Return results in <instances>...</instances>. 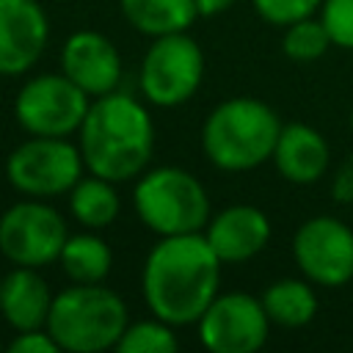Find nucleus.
<instances>
[{
	"label": "nucleus",
	"instance_id": "23",
	"mask_svg": "<svg viewBox=\"0 0 353 353\" xmlns=\"http://www.w3.org/2000/svg\"><path fill=\"white\" fill-rule=\"evenodd\" d=\"M320 3L323 0H254V8L268 25L287 28L298 19L314 17L320 11Z\"/></svg>",
	"mask_w": 353,
	"mask_h": 353
},
{
	"label": "nucleus",
	"instance_id": "21",
	"mask_svg": "<svg viewBox=\"0 0 353 353\" xmlns=\"http://www.w3.org/2000/svg\"><path fill=\"white\" fill-rule=\"evenodd\" d=\"M331 47H334V41H331V36H328V30H325V25H323V19L317 14L287 25L284 28V36H281V50L295 63L317 61Z\"/></svg>",
	"mask_w": 353,
	"mask_h": 353
},
{
	"label": "nucleus",
	"instance_id": "22",
	"mask_svg": "<svg viewBox=\"0 0 353 353\" xmlns=\"http://www.w3.org/2000/svg\"><path fill=\"white\" fill-rule=\"evenodd\" d=\"M179 347L176 328L160 317L135 320L124 328L116 350L119 353H174Z\"/></svg>",
	"mask_w": 353,
	"mask_h": 353
},
{
	"label": "nucleus",
	"instance_id": "1",
	"mask_svg": "<svg viewBox=\"0 0 353 353\" xmlns=\"http://www.w3.org/2000/svg\"><path fill=\"white\" fill-rule=\"evenodd\" d=\"M223 262L204 232L160 237L141 268V292L149 312L174 328L196 323L221 287Z\"/></svg>",
	"mask_w": 353,
	"mask_h": 353
},
{
	"label": "nucleus",
	"instance_id": "25",
	"mask_svg": "<svg viewBox=\"0 0 353 353\" xmlns=\"http://www.w3.org/2000/svg\"><path fill=\"white\" fill-rule=\"evenodd\" d=\"M14 353H58L61 347L50 336L47 328H33V331H17V336L8 342Z\"/></svg>",
	"mask_w": 353,
	"mask_h": 353
},
{
	"label": "nucleus",
	"instance_id": "11",
	"mask_svg": "<svg viewBox=\"0 0 353 353\" xmlns=\"http://www.w3.org/2000/svg\"><path fill=\"white\" fill-rule=\"evenodd\" d=\"M292 259L314 287H345L353 279V229L336 215L306 218L292 234Z\"/></svg>",
	"mask_w": 353,
	"mask_h": 353
},
{
	"label": "nucleus",
	"instance_id": "3",
	"mask_svg": "<svg viewBox=\"0 0 353 353\" xmlns=\"http://www.w3.org/2000/svg\"><path fill=\"white\" fill-rule=\"evenodd\" d=\"M281 132L279 113L254 97L218 102L201 124V152L221 171H251L273 157Z\"/></svg>",
	"mask_w": 353,
	"mask_h": 353
},
{
	"label": "nucleus",
	"instance_id": "2",
	"mask_svg": "<svg viewBox=\"0 0 353 353\" xmlns=\"http://www.w3.org/2000/svg\"><path fill=\"white\" fill-rule=\"evenodd\" d=\"M77 146L88 174L110 182L138 179L154 154V121L141 99L110 91L91 99L77 130Z\"/></svg>",
	"mask_w": 353,
	"mask_h": 353
},
{
	"label": "nucleus",
	"instance_id": "15",
	"mask_svg": "<svg viewBox=\"0 0 353 353\" xmlns=\"http://www.w3.org/2000/svg\"><path fill=\"white\" fill-rule=\"evenodd\" d=\"M270 160L287 182L314 185L328 171L331 149H328V141L323 138V132H317L312 124L290 121V124H281V132H279Z\"/></svg>",
	"mask_w": 353,
	"mask_h": 353
},
{
	"label": "nucleus",
	"instance_id": "10",
	"mask_svg": "<svg viewBox=\"0 0 353 353\" xmlns=\"http://www.w3.org/2000/svg\"><path fill=\"white\" fill-rule=\"evenodd\" d=\"M262 298L251 292H218L196 320L199 342L210 353H256L270 336Z\"/></svg>",
	"mask_w": 353,
	"mask_h": 353
},
{
	"label": "nucleus",
	"instance_id": "12",
	"mask_svg": "<svg viewBox=\"0 0 353 353\" xmlns=\"http://www.w3.org/2000/svg\"><path fill=\"white\" fill-rule=\"evenodd\" d=\"M47 41L50 19L36 0H0V77L28 74Z\"/></svg>",
	"mask_w": 353,
	"mask_h": 353
},
{
	"label": "nucleus",
	"instance_id": "27",
	"mask_svg": "<svg viewBox=\"0 0 353 353\" xmlns=\"http://www.w3.org/2000/svg\"><path fill=\"white\" fill-rule=\"evenodd\" d=\"M193 3H196L199 17H218V14L229 11L237 0H193Z\"/></svg>",
	"mask_w": 353,
	"mask_h": 353
},
{
	"label": "nucleus",
	"instance_id": "17",
	"mask_svg": "<svg viewBox=\"0 0 353 353\" xmlns=\"http://www.w3.org/2000/svg\"><path fill=\"white\" fill-rule=\"evenodd\" d=\"M127 25L149 39L190 30L199 11L193 0H119Z\"/></svg>",
	"mask_w": 353,
	"mask_h": 353
},
{
	"label": "nucleus",
	"instance_id": "19",
	"mask_svg": "<svg viewBox=\"0 0 353 353\" xmlns=\"http://www.w3.org/2000/svg\"><path fill=\"white\" fill-rule=\"evenodd\" d=\"M262 306L270 317L273 325L281 328H301L309 325L320 309L314 284L309 279H279L273 284H268V290L262 292Z\"/></svg>",
	"mask_w": 353,
	"mask_h": 353
},
{
	"label": "nucleus",
	"instance_id": "24",
	"mask_svg": "<svg viewBox=\"0 0 353 353\" xmlns=\"http://www.w3.org/2000/svg\"><path fill=\"white\" fill-rule=\"evenodd\" d=\"M317 14L334 47L353 50V0H323Z\"/></svg>",
	"mask_w": 353,
	"mask_h": 353
},
{
	"label": "nucleus",
	"instance_id": "14",
	"mask_svg": "<svg viewBox=\"0 0 353 353\" xmlns=\"http://www.w3.org/2000/svg\"><path fill=\"white\" fill-rule=\"evenodd\" d=\"M270 218L254 204H232L210 215L204 237L223 265L254 259L270 243Z\"/></svg>",
	"mask_w": 353,
	"mask_h": 353
},
{
	"label": "nucleus",
	"instance_id": "13",
	"mask_svg": "<svg viewBox=\"0 0 353 353\" xmlns=\"http://www.w3.org/2000/svg\"><path fill=\"white\" fill-rule=\"evenodd\" d=\"M61 72L91 99L105 97L121 83V55L99 30H77L61 47Z\"/></svg>",
	"mask_w": 353,
	"mask_h": 353
},
{
	"label": "nucleus",
	"instance_id": "29",
	"mask_svg": "<svg viewBox=\"0 0 353 353\" xmlns=\"http://www.w3.org/2000/svg\"><path fill=\"white\" fill-rule=\"evenodd\" d=\"M0 287H3V276H0Z\"/></svg>",
	"mask_w": 353,
	"mask_h": 353
},
{
	"label": "nucleus",
	"instance_id": "28",
	"mask_svg": "<svg viewBox=\"0 0 353 353\" xmlns=\"http://www.w3.org/2000/svg\"><path fill=\"white\" fill-rule=\"evenodd\" d=\"M350 130H353V116H350Z\"/></svg>",
	"mask_w": 353,
	"mask_h": 353
},
{
	"label": "nucleus",
	"instance_id": "20",
	"mask_svg": "<svg viewBox=\"0 0 353 353\" xmlns=\"http://www.w3.org/2000/svg\"><path fill=\"white\" fill-rule=\"evenodd\" d=\"M58 265L66 273V279L74 284H99L108 279L113 268V251L99 237V232L85 229L66 237Z\"/></svg>",
	"mask_w": 353,
	"mask_h": 353
},
{
	"label": "nucleus",
	"instance_id": "26",
	"mask_svg": "<svg viewBox=\"0 0 353 353\" xmlns=\"http://www.w3.org/2000/svg\"><path fill=\"white\" fill-rule=\"evenodd\" d=\"M331 199L336 204H353V152L339 163L331 176Z\"/></svg>",
	"mask_w": 353,
	"mask_h": 353
},
{
	"label": "nucleus",
	"instance_id": "8",
	"mask_svg": "<svg viewBox=\"0 0 353 353\" xmlns=\"http://www.w3.org/2000/svg\"><path fill=\"white\" fill-rule=\"evenodd\" d=\"M91 97L63 72H44L25 80L14 97V119L28 135L72 138L77 135Z\"/></svg>",
	"mask_w": 353,
	"mask_h": 353
},
{
	"label": "nucleus",
	"instance_id": "16",
	"mask_svg": "<svg viewBox=\"0 0 353 353\" xmlns=\"http://www.w3.org/2000/svg\"><path fill=\"white\" fill-rule=\"evenodd\" d=\"M52 298H55V292L50 290V284L39 273V268H19V265H14L3 276L0 317L14 331L44 328L47 317H50Z\"/></svg>",
	"mask_w": 353,
	"mask_h": 353
},
{
	"label": "nucleus",
	"instance_id": "7",
	"mask_svg": "<svg viewBox=\"0 0 353 353\" xmlns=\"http://www.w3.org/2000/svg\"><path fill=\"white\" fill-rule=\"evenodd\" d=\"M204 80V52L199 41L182 30L152 39L141 61V94L154 108L185 105Z\"/></svg>",
	"mask_w": 353,
	"mask_h": 353
},
{
	"label": "nucleus",
	"instance_id": "18",
	"mask_svg": "<svg viewBox=\"0 0 353 353\" xmlns=\"http://www.w3.org/2000/svg\"><path fill=\"white\" fill-rule=\"evenodd\" d=\"M66 201H69L72 218L83 229H91V232L108 229L121 212V199H119L116 182L97 176V174L80 176L77 185L66 193Z\"/></svg>",
	"mask_w": 353,
	"mask_h": 353
},
{
	"label": "nucleus",
	"instance_id": "4",
	"mask_svg": "<svg viewBox=\"0 0 353 353\" xmlns=\"http://www.w3.org/2000/svg\"><path fill=\"white\" fill-rule=\"evenodd\" d=\"M127 325L130 312L116 290L105 287V281H72L69 287L55 292L44 328L66 353H102L116 350Z\"/></svg>",
	"mask_w": 353,
	"mask_h": 353
},
{
	"label": "nucleus",
	"instance_id": "6",
	"mask_svg": "<svg viewBox=\"0 0 353 353\" xmlns=\"http://www.w3.org/2000/svg\"><path fill=\"white\" fill-rule=\"evenodd\" d=\"M85 163L80 146L72 138L28 135L6 157L8 185L28 199H55L66 196L83 176Z\"/></svg>",
	"mask_w": 353,
	"mask_h": 353
},
{
	"label": "nucleus",
	"instance_id": "5",
	"mask_svg": "<svg viewBox=\"0 0 353 353\" xmlns=\"http://www.w3.org/2000/svg\"><path fill=\"white\" fill-rule=\"evenodd\" d=\"M138 221L157 237L204 232L210 221V193L196 174L179 165L146 168L132 188Z\"/></svg>",
	"mask_w": 353,
	"mask_h": 353
},
{
	"label": "nucleus",
	"instance_id": "9",
	"mask_svg": "<svg viewBox=\"0 0 353 353\" xmlns=\"http://www.w3.org/2000/svg\"><path fill=\"white\" fill-rule=\"evenodd\" d=\"M69 237L63 215L47 199H22L0 215V254L19 268H47L58 262Z\"/></svg>",
	"mask_w": 353,
	"mask_h": 353
}]
</instances>
